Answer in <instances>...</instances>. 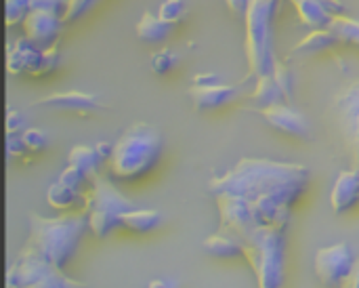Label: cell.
Segmentation results:
<instances>
[{"mask_svg":"<svg viewBox=\"0 0 359 288\" xmlns=\"http://www.w3.org/2000/svg\"><path fill=\"white\" fill-rule=\"evenodd\" d=\"M240 97V86H231L225 82L210 84V86H189V99L198 112H210L219 110Z\"/></svg>","mask_w":359,"mask_h":288,"instance_id":"15","label":"cell"},{"mask_svg":"<svg viewBox=\"0 0 359 288\" xmlns=\"http://www.w3.org/2000/svg\"><path fill=\"white\" fill-rule=\"evenodd\" d=\"M95 148H97V152L101 154L103 160H109V156H111V152H114V143H109V141H99Z\"/></svg>","mask_w":359,"mask_h":288,"instance_id":"39","label":"cell"},{"mask_svg":"<svg viewBox=\"0 0 359 288\" xmlns=\"http://www.w3.org/2000/svg\"><path fill=\"white\" fill-rule=\"evenodd\" d=\"M23 152H27V150H25V143L21 139V133H6V156H8V160L15 156L19 158Z\"/></svg>","mask_w":359,"mask_h":288,"instance_id":"33","label":"cell"},{"mask_svg":"<svg viewBox=\"0 0 359 288\" xmlns=\"http://www.w3.org/2000/svg\"><path fill=\"white\" fill-rule=\"evenodd\" d=\"M25 131V118L19 110H8L6 114V133H23Z\"/></svg>","mask_w":359,"mask_h":288,"instance_id":"34","label":"cell"},{"mask_svg":"<svg viewBox=\"0 0 359 288\" xmlns=\"http://www.w3.org/2000/svg\"><path fill=\"white\" fill-rule=\"evenodd\" d=\"M341 44L339 36L330 30V27H324V30H313L309 36H305L303 40H299L292 51H290V57H307V55H316V53H322V51H328L332 46Z\"/></svg>","mask_w":359,"mask_h":288,"instance_id":"18","label":"cell"},{"mask_svg":"<svg viewBox=\"0 0 359 288\" xmlns=\"http://www.w3.org/2000/svg\"><path fill=\"white\" fill-rule=\"evenodd\" d=\"M202 249L206 255H210L215 259H244L242 242L227 232H219V234L208 236L202 242Z\"/></svg>","mask_w":359,"mask_h":288,"instance_id":"19","label":"cell"},{"mask_svg":"<svg viewBox=\"0 0 359 288\" xmlns=\"http://www.w3.org/2000/svg\"><path fill=\"white\" fill-rule=\"evenodd\" d=\"M359 202V171L345 169L339 173L332 190H330V207L337 215L349 213Z\"/></svg>","mask_w":359,"mask_h":288,"instance_id":"16","label":"cell"},{"mask_svg":"<svg viewBox=\"0 0 359 288\" xmlns=\"http://www.w3.org/2000/svg\"><path fill=\"white\" fill-rule=\"evenodd\" d=\"M242 242L244 261L250 266L257 287L282 288L286 280V230L257 225Z\"/></svg>","mask_w":359,"mask_h":288,"instance_id":"4","label":"cell"},{"mask_svg":"<svg viewBox=\"0 0 359 288\" xmlns=\"http://www.w3.org/2000/svg\"><path fill=\"white\" fill-rule=\"evenodd\" d=\"M177 63H179V55H177L172 48H160V51H156V53L151 55V59H149L151 72L158 74V76L168 74Z\"/></svg>","mask_w":359,"mask_h":288,"instance_id":"26","label":"cell"},{"mask_svg":"<svg viewBox=\"0 0 359 288\" xmlns=\"http://www.w3.org/2000/svg\"><path fill=\"white\" fill-rule=\"evenodd\" d=\"M95 2H97V0H69L67 11H65V15H63V21H65V23H67V21H76V19L82 17L90 6H95Z\"/></svg>","mask_w":359,"mask_h":288,"instance_id":"32","label":"cell"},{"mask_svg":"<svg viewBox=\"0 0 359 288\" xmlns=\"http://www.w3.org/2000/svg\"><path fill=\"white\" fill-rule=\"evenodd\" d=\"M103 162L105 160L101 158V154L97 152L95 145H74L69 156H67V164L78 166L88 177V181H93L101 173Z\"/></svg>","mask_w":359,"mask_h":288,"instance_id":"23","label":"cell"},{"mask_svg":"<svg viewBox=\"0 0 359 288\" xmlns=\"http://www.w3.org/2000/svg\"><path fill=\"white\" fill-rule=\"evenodd\" d=\"M34 107H48L57 112H74V114H93L103 107V101L93 95V93H82V91H61V93H50L32 103Z\"/></svg>","mask_w":359,"mask_h":288,"instance_id":"14","label":"cell"},{"mask_svg":"<svg viewBox=\"0 0 359 288\" xmlns=\"http://www.w3.org/2000/svg\"><path fill=\"white\" fill-rule=\"evenodd\" d=\"M137 209L130 198H126L107 177L101 173L90 181V190L86 194L84 211L88 215L90 234L99 240L111 236L118 228H122L124 213Z\"/></svg>","mask_w":359,"mask_h":288,"instance_id":"6","label":"cell"},{"mask_svg":"<svg viewBox=\"0 0 359 288\" xmlns=\"http://www.w3.org/2000/svg\"><path fill=\"white\" fill-rule=\"evenodd\" d=\"M259 114L263 116V120L273 126L276 131L297 137V139H309L311 137V124L307 120L305 114H301L297 107H292L290 103H278L265 110H259Z\"/></svg>","mask_w":359,"mask_h":288,"instance_id":"13","label":"cell"},{"mask_svg":"<svg viewBox=\"0 0 359 288\" xmlns=\"http://www.w3.org/2000/svg\"><path fill=\"white\" fill-rule=\"evenodd\" d=\"M273 78L278 80V84L282 86V91L286 93L288 101L292 99V89H294V82H292V74L290 70L286 67V63H282L280 59H276V65H273Z\"/></svg>","mask_w":359,"mask_h":288,"instance_id":"30","label":"cell"},{"mask_svg":"<svg viewBox=\"0 0 359 288\" xmlns=\"http://www.w3.org/2000/svg\"><path fill=\"white\" fill-rule=\"evenodd\" d=\"M21 139L25 143V150L32 154H38V152L46 150V145H48V135L42 129H34V126H27L21 133Z\"/></svg>","mask_w":359,"mask_h":288,"instance_id":"29","label":"cell"},{"mask_svg":"<svg viewBox=\"0 0 359 288\" xmlns=\"http://www.w3.org/2000/svg\"><path fill=\"white\" fill-rule=\"evenodd\" d=\"M63 23L65 21H63L61 13L36 6V8L29 11V15L25 17V21L21 25H23L25 36L32 42H36L40 48H48V46L57 44V38L61 34Z\"/></svg>","mask_w":359,"mask_h":288,"instance_id":"12","label":"cell"},{"mask_svg":"<svg viewBox=\"0 0 359 288\" xmlns=\"http://www.w3.org/2000/svg\"><path fill=\"white\" fill-rule=\"evenodd\" d=\"M255 110H265L278 103H290L286 93L282 91V86L278 84V80L273 78V74H265L261 78H255V91L250 97Z\"/></svg>","mask_w":359,"mask_h":288,"instance_id":"17","label":"cell"},{"mask_svg":"<svg viewBox=\"0 0 359 288\" xmlns=\"http://www.w3.org/2000/svg\"><path fill=\"white\" fill-rule=\"evenodd\" d=\"M164 148L162 133L147 122H133L114 143L109 173L118 181H137L145 177L160 160Z\"/></svg>","mask_w":359,"mask_h":288,"instance_id":"3","label":"cell"},{"mask_svg":"<svg viewBox=\"0 0 359 288\" xmlns=\"http://www.w3.org/2000/svg\"><path fill=\"white\" fill-rule=\"evenodd\" d=\"M6 70L11 76H46L44 48L32 42L27 36L13 40L6 48Z\"/></svg>","mask_w":359,"mask_h":288,"instance_id":"11","label":"cell"},{"mask_svg":"<svg viewBox=\"0 0 359 288\" xmlns=\"http://www.w3.org/2000/svg\"><path fill=\"white\" fill-rule=\"evenodd\" d=\"M59 181H61V183H65V185H69V188H74V190H80V192H82V185L88 181V177H86L78 166L67 164V166L61 171Z\"/></svg>","mask_w":359,"mask_h":288,"instance_id":"31","label":"cell"},{"mask_svg":"<svg viewBox=\"0 0 359 288\" xmlns=\"http://www.w3.org/2000/svg\"><path fill=\"white\" fill-rule=\"evenodd\" d=\"M6 288H86V284L65 276L55 266L19 253L8 266Z\"/></svg>","mask_w":359,"mask_h":288,"instance_id":"7","label":"cell"},{"mask_svg":"<svg viewBox=\"0 0 359 288\" xmlns=\"http://www.w3.org/2000/svg\"><path fill=\"white\" fill-rule=\"evenodd\" d=\"M225 4H227V8H229L231 13L244 17L246 11H248V6H250V0H225Z\"/></svg>","mask_w":359,"mask_h":288,"instance_id":"38","label":"cell"},{"mask_svg":"<svg viewBox=\"0 0 359 288\" xmlns=\"http://www.w3.org/2000/svg\"><path fill=\"white\" fill-rule=\"evenodd\" d=\"M215 202L221 215L223 232L231 234L233 238L244 240L259 225L246 198L236 194H215Z\"/></svg>","mask_w":359,"mask_h":288,"instance_id":"10","label":"cell"},{"mask_svg":"<svg viewBox=\"0 0 359 288\" xmlns=\"http://www.w3.org/2000/svg\"><path fill=\"white\" fill-rule=\"evenodd\" d=\"M341 42H347V44H353L359 46V21L358 19H351L347 15H337L332 17L330 25H328Z\"/></svg>","mask_w":359,"mask_h":288,"instance_id":"25","label":"cell"},{"mask_svg":"<svg viewBox=\"0 0 359 288\" xmlns=\"http://www.w3.org/2000/svg\"><path fill=\"white\" fill-rule=\"evenodd\" d=\"M170 30H172V25L168 21H164L160 15H151L149 11H145L141 15V19L137 21V25H135L137 38L141 42H147V44L164 42L170 36Z\"/></svg>","mask_w":359,"mask_h":288,"instance_id":"20","label":"cell"},{"mask_svg":"<svg viewBox=\"0 0 359 288\" xmlns=\"http://www.w3.org/2000/svg\"><path fill=\"white\" fill-rule=\"evenodd\" d=\"M185 13H187V4L185 0H162L160 8H158V15L168 21L170 25H177L185 19Z\"/></svg>","mask_w":359,"mask_h":288,"instance_id":"27","label":"cell"},{"mask_svg":"<svg viewBox=\"0 0 359 288\" xmlns=\"http://www.w3.org/2000/svg\"><path fill=\"white\" fill-rule=\"evenodd\" d=\"M332 116L351 166L359 171V80H353L334 95Z\"/></svg>","mask_w":359,"mask_h":288,"instance_id":"8","label":"cell"},{"mask_svg":"<svg viewBox=\"0 0 359 288\" xmlns=\"http://www.w3.org/2000/svg\"><path fill=\"white\" fill-rule=\"evenodd\" d=\"M86 232H90L86 211L61 217L29 215V234L19 253L63 270Z\"/></svg>","mask_w":359,"mask_h":288,"instance_id":"2","label":"cell"},{"mask_svg":"<svg viewBox=\"0 0 359 288\" xmlns=\"http://www.w3.org/2000/svg\"><path fill=\"white\" fill-rule=\"evenodd\" d=\"M343 288H359V259L355 261V268H353V272L349 274V278L345 280Z\"/></svg>","mask_w":359,"mask_h":288,"instance_id":"40","label":"cell"},{"mask_svg":"<svg viewBox=\"0 0 359 288\" xmlns=\"http://www.w3.org/2000/svg\"><path fill=\"white\" fill-rule=\"evenodd\" d=\"M32 8H34L32 0H6V25L15 27L23 23Z\"/></svg>","mask_w":359,"mask_h":288,"instance_id":"28","label":"cell"},{"mask_svg":"<svg viewBox=\"0 0 359 288\" xmlns=\"http://www.w3.org/2000/svg\"><path fill=\"white\" fill-rule=\"evenodd\" d=\"M219 82H221V78L217 74L208 72V74H196L191 84H196V86H210V84H219Z\"/></svg>","mask_w":359,"mask_h":288,"instance_id":"36","label":"cell"},{"mask_svg":"<svg viewBox=\"0 0 359 288\" xmlns=\"http://www.w3.org/2000/svg\"><path fill=\"white\" fill-rule=\"evenodd\" d=\"M160 225H162V213L156 209H133L122 217V228L133 234H149Z\"/></svg>","mask_w":359,"mask_h":288,"instance_id":"22","label":"cell"},{"mask_svg":"<svg viewBox=\"0 0 359 288\" xmlns=\"http://www.w3.org/2000/svg\"><path fill=\"white\" fill-rule=\"evenodd\" d=\"M311 171L305 164L269 158H242L236 166L217 175L208 192L236 194L248 200L259 225L288 230L292 207L307 192Z\"/></svg>","mask_w":359,"mask_h":288,"instance_id":"1","label":"cell"},{"mask_svg":"<svg viewBox=\"0 0 359 288\" xmlns=\"http://www.w3.org/2000/svg\"><path fill=\"white\" fill-rule=\"evenodd\" d=\"M32 4H34V8H36V6H40V8H50V11H55V13L65 15L69 0H32Z\"/></svg>","mask_w":359,"mask_h":288,"instance_id":"35","label":"cell"},{"mask_svg":"<svg viewBox=\"0 0 359 288\" xmlns=\"http://www.w3.org/2000/svg\"><path fill=\"white\" fill-rule=\"evenodd\" d=\"M46 202L55 209V211H72L76 207H80L84 211V202H86V194H82L80 190H74L65 183H61L59 179L48 185L46 190Z\"/></svg>","mask_w":359,"mask_h":288,"instance_id":"21","label":"cell"},{"mask_svg":"<svg viewBox=\"0 0 359 288\" xmlns=\"http://www.w3.org/2000/svg\"><path fill=\"white\" fill-rule=\"evenodd\" d=\"M299 13V19L311 30H324L330 25L332 15L326 13L320 0H290Z\"/></svg>","mask_w":359,"mask_h":288,"instance_id":"24","label":"cell"},{"mask_svg":"<svg viewBox=\"0 0 359 288\" xmlns=\"http://www.w3.org/2000/svg\"><path fill=\"white\" fill-rule=\"evenodd\" d=\"M278 0H250L244 15L246 21V59L252 78L273 72V17Z\"/></svg>","mask_w":359,"mask_h":288,"instance_id":"5","label":"cell"},{"mask_svg":"<svg viewBox=\"0 0 359 288\" xmlns=\"http://www.w3.org/2000/svg\"><path fill=\"white\" fill-rule=\"evenodd\" d=\"M355 251L349 242L324 247L313 257V272L324 288H343L355 268Z\"/></svg>","mask_w":359,"mask_h":288,"instance_id":"9","label":"cell"},{"mask_svg":"<svg viewBox=\"0 0 359 288\" xmlns=\"http://www.w3.org/2000/svg\"><path fill=\"white\" fill-rule=\"evenodd\" d=\"M320 2H322V6L326 8L328 15H332V17L345 15V4L341 0H320Z\"/></svg>","mask_w":359,"mask_h":288,"instance_id":"37","label":"cell"}]
</instances>
